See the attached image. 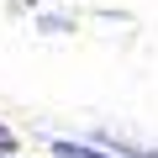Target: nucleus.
Segmentation results:
<instances>
[{
  "label": "nucleus",
  "instance_id": "1",
  "mask_svg": "<svg viewBox=\"0 0 158 158\" xmlns=\"http://www.w3.org/2000/svg\"><path fill=\"white\" fill-rule=\"evenodd\" d=\"M58 158H106V153H90V148H79V142H53Z\"/></svg>",
  "mask_w": 158,
  "mask_h": 158
},
{
  "label": "nucleus",
  "instance_id": "2",
  "mask_svg": "<svg viewBox=\"0 0 158 158\" xmlns=\"http://www.w3.org/2000/svg\"><path fill=\"white\" fill-rule=\"evenodd\" d=\"M0 148H11V137H6V132H0Z\"/></svg>",
  "mask_w": 158,
  "mask_h": 158
}]
</instances>
